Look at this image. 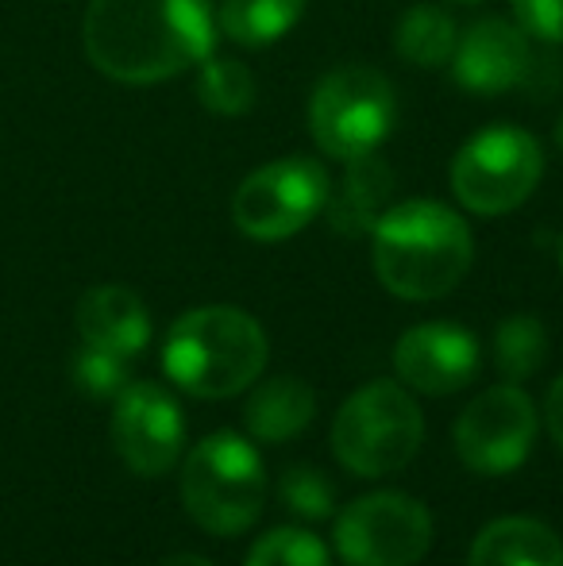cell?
Returning <instances> with one entry per match:
<instances>
[{
    "instance_id": "cell-1",
    "label": "cell",
    "mask_w": 563,
    "mask_h": 566,
    "mask_svg": "<svg viewBox=\"0 0 563 566\" xmlns=\"http://www.w3.org/2000/svg\"><path fill=\"white\" fill-rule=\"evenodd\" d=\"M82 43L105 77L155 85L209 59L217 8L212 0H90Z\"/></svg>"
},
{
    "instance_id": "cell-2",
    "label": "cell",
    "mask_w": 563,
    "mask_h": 566,
    "mask_svg": "<svg viewBox=\"0 0 563 566\" xmlns=\"http://www.w3.org/2000/svg\"><path fill=\"white\" fill-rule=\"evenodd\" d=\"M475 239L467 220L440 201H402L371 228V266L386 293L436 301L467 277Z\"/></svg>"
},
{
    "instance_id": "cell-3",
    "label": "cell",
    "mask_w": 563,
    "mask_h": 566,
    "mask_svg": "<svg viewBox=\"0 0 563 566\" xmlns=\"http://www.w3.org/2000/svg\"><path fill=\"white\" fill-rule=\"evenodd\" d=\"M271 343L263 324L236 305L189 308L170 324L163 343V370L186 394L201 401L236 397L256 386Z\"/></svg>"
},
{
    "instance_id": "cell-4",
    "label": "cell",
    "mask_w": 563,
    "mask_h": 566,
    "mask_svg": "<svg viewBox=\"0 0 563 566\" xmlns=\"http://www.w3.org/2000/svg\"><path fill=\"white\" fill-rule=\"evenodd\" d=\"M181 501L197 528L212 536H240L263 516L267 467L259 451L236 432H212L186 454Z\"/></svg>"
},
{
    "instance_id": "cell-5",
    "label": "cell",
    "mask_w": 563,
    "mask_h": 566,
    "mask_svg": "<svg viewBox=\"0 0 563 566\" xmlns=\"http://www.w3.org/2000/svg\"><path fill=\"white\" fill-rule=\"evenodd\" d=\"M425 440L421 405L402 381L378 378L355 389L332 420V451L340 467L359 478L398 474Z\"/></svg>"
},
{
    "instance_id": "cell-6",
    "label": "cell",
    "mask_w": 563,
    "mask_h": 566,
    "mask_svg": "<svg viewBox=\"0 0 563 566\" xmlns=\"http://www.w3.org/2000/svg\"><path fill=\"white\" fill-rule=\"evenodd\" d=\"M398 124V93L390 77L363 62L324 74L309 101V135L329 158L355 163L378 155Z\"/></svg>"
},
{
    "instance_id": "cell-7",
    "label": "cell",
    "mask_w": 563,
    "mask_h": 566,
    "mask_svg": "<svg viewBox=\"0 0 563 566\" xmlns=\"http://www.w3.org/2000/svg\"><path fill=\"white\" fill-rule=\"evenodd\" d=\"M544 178V150L518 124H490L451 158V193L475 217H505L536 193Z\"/></svg>"
},
{
    "instance_id": "cell-8",
    "label": "cell",
    "mask_w": 563,
    "mask_h": 566,
    "mask_svg": "<svg viewBox=\"0 0 563 566\" xmlns=\"http://www.w3.org/2000/svg\"><path fill=\"white\" fill-rule=\"evenodd\" d=\"M451 77L475 97L521 90L529 101H549L556 85V54L549 43H536L518 20L482 15L456 39Z\"/></svg>"
},
{
    "instance_id": "cell-9",
    "label": "cell",
    "mask_w": 563,
    "mask_h": 566,
    "mask_svg": "<svg viewBox=\"0 0 563 566\" xmlns=\"http://www.w3.org/2000/svg\"><path fill=\"white\" fill-rule=\"evenodd\" d=\"M332 178L321 158L285 155L251 170L232 197V220L256 243H279L305 231L329 205Z\"/></svg>"
},
{
    "instance_id": "cell-10",
    "label": "cell",
    "mask_w": 563,
    "mask_h": 566,
    "mask_svg": "<svg viewBox=\"0 0 563 566\" xmlns=\"http://www.w3.org/2000/svg\"><path fill=\"white\" fill-rule=\"evenodd\" d=\"M332 544L347 566H414L432 547V516L406 493H367L340 509Z\"/></svg>"
},
{
    "instance_id": "cell-11",
    "label": "cell",
    "mask_w": 563,
    "mask_h": 566,
    "mask_svg": "<svg viewBox=\"0 0 563 566\" xmlns=\"http://www.w3.org/2000/svg\"><path fill=\"white\" fill-rule=\"evenodd\" d=\"M536 440V405L518 381L482 389L456 420V451L475 474H510L529 459Z\"/></svg>"
},
{
    "instance_id": "cell-12",
    "label": "cell",
    "mask_w": 563,
    "mask_h": 566,
    "mask_svg": "<svg viewBox=\"0 0 563 566\" xmlns=\"http://www.w3.org/2000/svg\"><path fill=\"white\" fill-rule=\"evenodd\" d=\"M113 448L139 478H158L186 448L181 409L155 381H128L113 397Z\"/></svg>"
},
{
    "instance_id": "cell-13",
    "label": "cell",
    "mask_w": 563,
    "mask_h": 566,
    "mask_svg": "<svg viewBox=\"0 0 563 566\" xmlns=\"http://www.w3.org/2000/svg\"><path fill=\"white\" fill-rule=\"evenodd\" d=\"M479 339L451 321H428L409 328L394 347V370L402 386L417 389L425 397H448L459 394L479 374Z\"/></svg>"
},
{
    "instance_id": "cell-14",
    "label": "cell",
    "mask_w": 563,
    "mask_h": 566,
    "mask_svg": "<svg viewBox=\"0 0 563 566\" xmlns=\"http://www.w3.org/2000/svg\"><path fill=\"white\" fill-rule=\"evenodd\" d=\"M77 332H82L85 347L132 358L150 339V313L128 285H93L77 301Z\"/></svg>"
},
{
    "instance_id": "cell-15",
    "label": "cell",
    "mask_w": 563,
    "mask_h": 566,
    "mask_svg": "<svg viewBox=\"0 0 563 566\" xmlns=\"http://www.w3.org/2000/svg\"><path fill=\"white\" fill-rule=\"evenodd\" d=\"M394 197V170L378 155L355 158L347 163L344 178L336 189H329V205L324 217L336 235H371V228L378 224Z\"/></svg>"
},
{
    "instance_id": "cell-16",
    "label": "cell",
    "mask_w": 563,
    "mask_h": 566,
    "mask_svg": "<svg viewBox=\"0 0 563 566\" xmlns=\"http://www.w3.org/2000/svg\"><path fill=\"white\" fill-rule=\"evenodd\" d=\"M467 566H563V539L533 516H502L475 536Z\"/></svg>"
},
{
    "instance_id": "cell-17",
    "label": "cell",
    "mask_w": 563,
    "mask_h": 566,
    "mask_svg": "<svg viewBox=\"0 0 563 566\" xmlns=\"http://www.w3.org/2000/svg\"><path fill=\"white\" fill-rule=\"evenodd\" d=\"M316 412V394L309 381L301 378H271L248 397L243 405V420L248 432L263 443H285L309 428Z\"/></svg>"
},
{
    "instance_id": "cell-18",
    "label": "cell",
    "mask_w": 563,
    "mask_h": 566,
    "mask_svg": "<svg viewBox=\"0 0 563 566\" xmlns=\"http://www.w3.org/2000/svg\"><path fill=\"white\" fill-rule=\"evenodd\" d=\"M456 20L440 4H414L402 12L398 28H394V51L417 70H440L456 54Z\"/></svg>"
},
{
    "instance_id": "cell-19",
    "label": "cell",
    "mask_w": 563,
    "mask_h": 566,
    "mask_svg": "<svg viewBox=\"0 0 563 566\" xmlns=\"http://www.w3.org/2000/svg\"><path fill=\"white\" fill-rule=\"evenodd\" d=\"M305 12V0H220L217 28L240 46H271L290 35Z\"/></svg>"
},
{
    "instance_id": "cell-20",
    "label": "cell",
    "mask_w": 563,
    "mask_h": 566,
    "mask_svg": "<svg viewBox=\"0 0 563 566\" xmlns=\"http://www.w3.org/2000/svg\"><path fill=\"white\" fill-rule=\"evenodd\" d=\"M197 101L217 116H243L256 108L259 82L248 62L209 54V59L197 66Z\"/></svg>"
},
{
    "instance_id": "cell-21",
    "label": "cell",
    "mask_w": 563,
    "mask_h": 566,
    "mask_svg": "<svg viewBox=\"0 0 563 566\" xmlns=\"http://www.w3.org/2000/svg\"><path fill=\"white\" fill-rule=\"evenodd\" d=\"M549 358V332L536 316H505L494 332V366L505 381H525Z\"/></svg>"
},
{
    "instance_id": "cell-22",
    "label": "cell",
    "mask_w": 563,
    "mask_h": 566,
    "mask_svg": "<svg viewBox=\"0 0 563 566\" xmlns=\"http://www.w3.org/2000/svg\"><path fill=\"white\" fill-rule=\"evenodd\" d=\"M243 566H332V555L313 532L274 528L251 547Z\"/></svg>"
},
{
    "instance_id": "cell-23",
    "label": "cell",
    "mask_w": 563,
    "mask_h": 566,
    "mask_svg": "<svg viewBox=\"0 0 563 566\" xmlns=\"http://www.w3.org/2000/svg\"><path fill=\"white\" fill-rule=\"evenodd\" d=\"M279 497L301 521H324L336 513V490L329 474H321L316 467H285L279 478Z\"/></svg>"
},
{
    "instance_id": "cell-24",
    "label": "cell",
    "mask_w": 563,
    "mask_h": 566,
    "mask_svg": "<svg viewBox=\"0 0 563 566\" xmlns=\"http://www.w3.org/2000/svg\"><path fill=\"white\" fill-rule=\"evenodd\" d=\"M128 358L121 355H108V350H97V347H85L74 355V381L82 394L97 397V401H105V397H116L124 386H128Z\"/></svg>"
},
{
    "instance_id": "cell-25",
    "label": "cell",
    "mask_w": 563,
    "mask_h": 566,
    "mask_svg": "<svg viewBox=\"0 0 563 566\" xmlns=\"http://www.w3.org/2000/svg\"><path fill=\"white\" fill-rule=\"evenodd\" d=\"M513 20L536 43L563 46V0H513Z\"/></svg>"
},
{
    "instance_id": "cell-26",
    "label": "cell",
    "mask_w": 563,
    "mask_h": 566,
    "mask_svg": "<svg viewBox=\"0 0 563 566\" xmlns=\"http://www.w3.org/2000/svg\"><path fill=\"white\" fill-rule=\"evenodd\" d=\"M544 420H549V432L556 440V448L563 451V374L556 378V386L549 389V401H544Z\"/></svg>"
},
{
    "instance_id": "cell-27",
    "label": "cell",
    "mask_w": 563,
    "mask_h": 566,
    "mask_svg": "<svg viewBox=\"0 0 563 566\" xmlns=\"http://www.w3.org/2000/svg\"><path fill=\"white\" fill-rule=\"evenodd\" d=\"M158 566H217V563L201 559V555H170V559H163Z\"/></svg>"
},
{
    "instance_id": "cell-28",
    "label": "cell",
    "mask_w": 563,
    "mask_h": 566,
    "mask_svg": "<svg viewBox=\"0 0 563 566\" xmlns=\"http://www.w3.org/2000/svg\"><path fill=\"white\" fill-rule=\"evenodd\" d=\"M556 147L563 150V113H560V119H556Z\"/></svg>"
},
{
    "instance_id": "cell-29",
    "label": "cell",
    "mask_w": 563,
    "mask_h": 566,
    "mask_svg": "<svg viewBox=\"0 0 563 566\" xmlns=\"http://www.w3.org/2000/svg\"><path fill=\"white\" fill-rule=\"evenodd\" d=\"M456 4H479V0H456Z\"/></svg>"
},
{
    "instance_id": "cell-30",
    "label": "cell",
    "mask_w": 563,
    "mask_h": 566,
    "mask_svg": "<svg viewBox=\"0 0 563 566\" xmlns=\"http://www.w3.org/2000/svg\"><path fill=\"white\" fill-rule=\"evenodd\" d=\"M560 266H563V239H560Z\"/></svg>"
}]
</instances>
